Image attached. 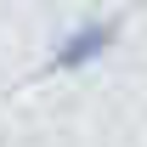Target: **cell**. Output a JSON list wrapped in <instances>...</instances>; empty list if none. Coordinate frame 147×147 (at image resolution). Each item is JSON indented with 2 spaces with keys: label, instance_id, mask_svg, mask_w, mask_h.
I'll return each mask as SVG.
<instances>
[{
  "label": "cell",
  "instance_id": "6da1fadb",
  "mask_svg": "<svg viewBox=\"0 0 147 147\" xmlns=\"http://www.w3.org/2000/svg\"><path fill=\"white\" fill-rule=\"evenodd\" d=\"M113 45H119V17H91V23L68 28V34L51 45L45 68H51V74H85V68H96Z\"/></svg>",
  "mask_w": 147,
  "mask_h": 147
}]
</instances>
